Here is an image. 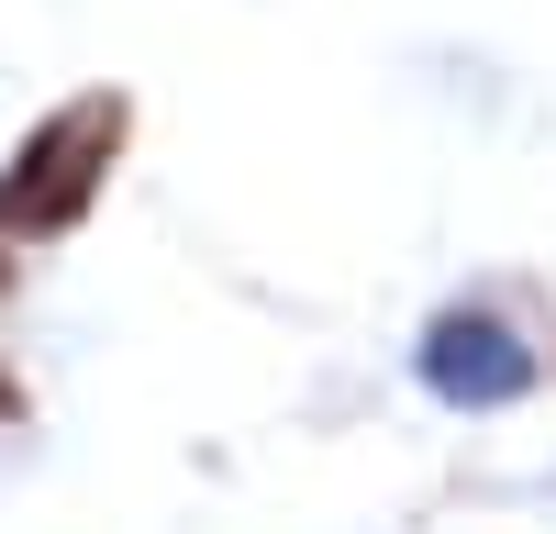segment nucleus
<instances>
[{
    "mask_svg": "<svg viewBox=\"0 0 556 534\" xmlns=\"http://www.w3.org/2000/svg\"><path fill=\"white\" fill-rule=\"evenodd\" d=\"M424 379L445 400H513L534 379V356H523L513 323H490V312H445V323L424 334Z\"/></svg>",
    "mask_w": 556,
    "mask_h": 534,
    "instance_id": "f03ea898",
    "label": "nucleus"
},
{
    "mask_svg": "<svg viewBox=\"0 0 556 534\" xmlns=\"http://www.w3.org/2000/svg\"><path fill=\"white\" fill-rule=\"evenodd\" d=\"M123 134V101H78L34 134V145L12 156V178H0V234H67V223L89 212V190H101V156Z\"/></svg>",
    "mask_w": 556,
    "mask_h": 534,
    "instance_id": "f257e3e1",
    "label": "nucleus"
},
{
    "mask_svg": "<svg viewBox=\"0 0 556 534\" xmlns=\"http://www.w3.org/2000/svg\"><path fill=\"white\" fill-rule=\"evenodd\" d=\"M0 290H12V256H0Z\"/></svg>",
    "mask_w": 556,
    "mask_h": 534,
    "instance_id": "7ed1b4c3",
    "label": "nucleus"
}]
</instances>
